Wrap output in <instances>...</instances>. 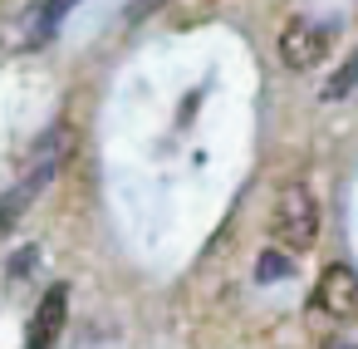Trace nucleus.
I'll return each instance as SVG.
<instances>
[{
  "label": "nucleus",
  "mask_w": 358,
  "mask_h": 349,
  "mask_svg": "<svg viewBox=\"0 0 358 349\" xmlns=\"http://www.w3.org/2000/svg\"><path fill=\"white\" fill-rule=\"evenodd\" d=\"M69 148H74V133L64 128V123H55L35 148H30V167H25V177L0 197V236H10L15 231V221L25 217V207L55 182V172H59V163L69 158Z\"/></svg>",
  "instance_id": "obj_1"
},
{
  "label": "nucleus",
  "mask_w": 358,
  "mask_h": 349,
  "mask_svg": "<svg viewBox=\"0 0 358 349\" xmlns=\"http://www.w3.org/2000/svg\"><path fill=\"white\" fill-rule=\"evenodd\" d=\"M270 236L280 241V251H309L314 236H319V202L304 182H289L280 187L275 197V212H270Z\"/></svg>",
  "instance_id": "obj_2"
},
{
  "label": "nucleus",
  "mask_w": 358,
  "mask_h": 349,
  "mask_svg": "<svg viewBox=\"0 0 358 349\" xmlns=\"http://www.w3.org/2000/svg\"><path fill=\"white\" fill-rule=\"evenodd\" d=\"M334 45V25L324 20H289L285 35H280V60L285 69H314Z\"/></svg>",
  "instance_id": "obj_3"
},
{
  "label": "nucleus",
  "mask_w": 358,
  "mask_h": 349,
  "mask_svg": "<svg viewBox=\"0 0 358 349\" xmlns=\"http://www.w3.org/2000/svg\"><path fill=\"white\" fill-rule=\"evenodd\" d=\"M314 310L329 320H358V275L348 266H324L314 285Z\"/></svg>",
  "instance_id": "obj_4"
},
{
  "label": "nucleus",
  "mask_w": 358,
  "mask_h": 349,
  "mask_svg": "<svg viewBox=\"0 0 358 349\" xmlns=\"http://www.w3.org/2000/svg\"><path fill=\"white\" fill-rule=\"evenodd\" d=\"M64 315H69V290L64 285H50L40 310L30 315V329H25V349H55L59 344V329H64Z\"/></svg>",
  "instance_id": "obj_5"
},
{
  "label": "nucleus",
  "mask_w": 358,
  "mask_h": 349,
  "mask_svg": "<svg viewBox=\"0 0 358 349\" xmlns=\"http://www.w3.org/2000/svg\"><path fill=\"white\" fill-rule=\"evenodd\" d=\"M74 6H79V0H50V6L40 11V20L30 25V45H50V35L59 30V20H64Z\"/></svg>",
  "instance_id": "obj_6"
},
{
  "label": "nucleus",
  "mask_w": 358,
  "mask_h": 349,
  "mask_svg": "<svg viewBox=\"0 0 358 349\" xmlns=\"http://www.w3.org/2000/svg\"><path fill=\"white\" fill-rule=\"evenodd\" d=\"M353 84H358V50H353V55H348V60L338 64V74H334V79L324 84V99H343V94H348Z\"/></svg>",
  "instance_id": "obj_7"
},
{
  "label": "nucleus",
  "mask_w": 358,
  "mask_h": 349,
  "mask_svg": "<svg viewBox=\"0 0 358 349\" xmlns=\"http://www.w3.org/2000/svg\"><path fill=\"white\" fill-rule=\"evenodd\" d=\"M285 275H289V256L285 251H265L255 261V280H285Z\"/></svg>",
  "instance_id": "obj_8"
},
{
  "label": "nucleus",
  "mask_w": 358,
  "mask_h": 349,
  "mask_svg": "<svg viewBox=\"0 0 358 349\" xmlns=\"http://www.w3.org/2000/svg\"><path fill=\"white\" fill-rule=\"evenodd\" d=\"M157 6H167V0H138V6H133V20L148 15V11H157Z\"/></svg>",
  "instance_id": "obj_9"
},
{
  "label": "nucleus",
  "mask_w": 358,
  "mask_h": 349,
  "mask_svg": "<svg viewBox=\"0 0 358 349\" xmlns=\"http://www.w3.org/2000/svg\"><path fill=\"white\" fill-rule=\"evenodd\" d=\"M329 349H358V344H329Z\"/></svg>",
  "instance_id": "obj_10"
},
{
  "label": "nucleus",
  "mask_w": 358,
  "mask_h": 349,
  "mask_svg": "<svg viewBox=\"0 0 358 349\" xmlns=\"http://www.w3.org/2000/svg\"><path fill=\"white\" fill-rule=\"evenodd\" d=\"M201 6H221V0H201Z\"/></svg>",
  "instance_id": "obj_11"
}]
</instances>
